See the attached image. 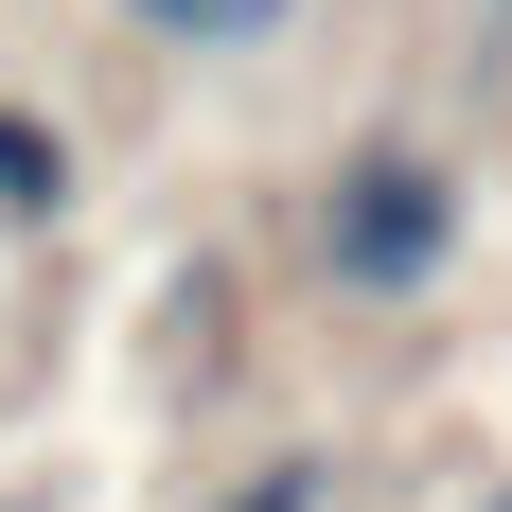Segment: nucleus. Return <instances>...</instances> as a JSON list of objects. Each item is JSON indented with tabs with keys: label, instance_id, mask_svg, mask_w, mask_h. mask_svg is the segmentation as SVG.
Returning a JSON list of instances; mask_svg holds the SVG:
<instances>
[{
	"label": "nucleus",
	"instance_id": "7ed1b4c3",
	"mask_svg": "<svg viewBox=\"0 0 512 512\" xmlns=\"http://www.w3.org/2000/svg\"><path fill=\"white\" fill-rule=\"evenodd\" d=\"M124 18H159V36H248L265 0H124Z\"/></svg>",
	"mask_w": 512,
	"mask_h": 512
},
{
	"label": "nucleus",
	"instance_id": "f03ea898",
	"mask_svg": "<svg viewBox=\"0 0 512 512\" xmlns=\"http://www.w3.org/2000/svg\"><path fill=\"white\" fill-rule=\"evenodd\" d=\"M0 195H18V212H53V195H71V159H53L18 106H0Z\"/></svg>",
	"mask_w": 512,
	"mask_h": 512
},
{
	"label": "nucleus",
	"instance_id": "f257e3e1",
	"mask_svg": "<svg viewBox=\"0 0 512 512\" xmlns=\"http://www.w3.org/2000/svg\"><path fill=\"white\" fill-rule=\"evenodd\" d=\"M442 248H460V177L407 142L336 159V195H318V265L354 283V301H407V283H442Z\"/></svg>",
	"mask_w": 512,
	"mask_h": 512
},
{
	"label": "nucleus",
	"instance_id": "39448f33",
	"mask_svg": "<svg viewBox=\"0 0 512 512\" xmlns=\"http://www.w3.org/2000/svg\"><path fill=\"white\" fill-rule=\"evenodd\" d=\"M495 512H512V495H495Z\"/></svg>",
	"mask_w": 512,
	"mask_h": 512
},
{
	"label": "nucleus",
	"instance_id": "20e7f679",
	"mask_svg": "<svg viewBox=\"0 0 512 512\" xmlns=\"http://www.w3.org/2000/svg\"><path fill=\"white\" fill-rule=\"evenodd\" d=\"M212 512H318V460H265L248 495H212Z\"/></svg>",
	"mask_w": 512,
	"mask_h": 512
}]
</instances>
